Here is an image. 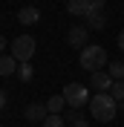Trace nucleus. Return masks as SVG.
Segmentation results:
<instances>
[{"instance_id":"1","label":"nucleus","mask_w":124,"mask_h":127,"mask_svg":"<svg viewBox=\"0 0 124 127\" xmlns=\"http://www.w3.org/2000/svg\"><path fill=\"white\" fill-rule=\"evenodd\" d=\"M90 110H93V119H95V121L107 124V121H113V119H116L118 101H116L110 93H95L93 98H90Z\"/></svg>"},{"instance_id":"2","label":"nucleus","mask_w":124,"mask_h":127,"mask_svg":"<svg viewBox=\"0 0 124 127\" xmlns=\"http://www.w3.org/2000/svg\"><path fill=\"white\" fill-rule=\"evenodd\" d=\"M78 64H81L87 72H98L104 64H110L107 49L98 46V43H93V46H84V49H81V55H78Z\"/></svg>"},{"instance_id":"3","label":"nucleus","mask_w":124,"mask_h":127,"mask_svg":"<svg viewBox=\"0 0 124 127\" xmlns=\"http://www.w3.org/2000/svg\"><path fill=\"white\" fill-rule=\"evenodd\" d=\"M61 95H63V101L69 104V110H81V107L90 104V90L84 84H66Z\"/></svg>"},{"instance_id":"4","label":"nucleus","mask_w":124,"mask_h":127,"mask_svg":"<svg viewBox=\"0 0 124 127\" xmlns=\"http://www.w3.org/2000/svg\"><path fill=\"white\" fill-rule=\"evenodd\" d=\"M35 38L32 35H20V38H15L12 40V58H15L17 64H26V61H32V55H35Z\"/></svg>"},{"instance_id":"5","label":"nucleus","mask_w":124,"mask_h":127,"mask_svg":"<svg viewBox=\"0 0 124 127\" xmlns=\"http://www.w3.org/2000/svg\"><path fill=\"white\" fill-rule=\"evenodd\" d=\"M87 26H72L69 32H66V40H69V46H75V49H84L87 46Z\"/></svg>"},{"instance_id":"6","label":"nucleus","mask_w":124,"mask_h":127,"mask_svg":"<svg viewBox=\"0 0 124 127\" xmlns=\"http://www.w3.org/2000/svg\"><path fill=\"white\" fill-rule=\"evenodd\" d=\"M46 116H49V110H46V101H35V104H29L26 107V119L29 121H46Z\"/></svg>"},{"instance_id":"7","label":"nucleus","mask_w":124,"mask_h":127,"mask_svg":"<svg viewBox=\"0 0 124 127\" xmlns=\"http://www.w3.org/2000/svg\"><path fill=\"white\" fill-rule=\"evenodd\" d=\"M17 20H20L23 26H35L40 20V9L38 6H23L20 12H17Z\"/></svg>"},{"instance_id":"8","label":"nucleus","mask_w":124,"mask_h":127,"mask_svg":"<svg viewBox=\"0 0 124 127\" xmlns=\"http://www.w3.org/2000/svg\"><path fill=\"white\" fill-rule=\"evenodd\" d=\"M93 87L95 93H110V87H113V78H110V72H93Z\"/></svg>"},{"instance_id":"9","label":"nucleus","mask_w":124,"mask_h":127,"mask_svg":"<svg viewBox=\"0 0 124 127\" xmlns=\"http://www.w3.org/2000/svg\"><path fill=\"white\" fill-rule=\"evenodd\" d=\"M66 9H69V15H75V17H87L90 12H93L90 0H69V3H66Z\"/></svg>"},{"instance_id":"10","label":"nucleus","mask_w":124,"mask_h":127,"mask_svg":"<svg viewBox=\"0 0 124 127\" xmlns=\"http://www.w3.org/2000/svg\"><path fill=\"white\" fill-rule=\"evenodd\" d=\"M17 72V61L12 55H0V75H15Z\"/></svg>"},{"instance_id":"11","label":"nucleus","mask_w":124,"mask_h":127,"mask_svg":"<svg viewBox=\"0 0 124 127\" xmlns=\"http://www.w3.org/2000/svg\"><path fill=\"white\" fill-rule=\"evenodd\" d=\"M63 107H66L63 95H52V98H46V110H49V116H61Z\"/></svg>"},{"instance_id":"12","label":"nucleus","mask_w":124,"mask_h":127,"mask_svg":"<svg viewBox=\"0 0 124 127\" xmlns=\"http://www.w3.org/2000/svg\"><path fill=\"white\" fill-rule=\"evenodd\" d=\"M20 81H32V75H35V69H32V64L26 61V64H17V72H15Z\"/></svg>"},{"instance_id":"13","label":"nucleus","mask_w":124,"mask_h":127,"mask_svg":"<svg viewBox=\"0 0 124 127\" xmlns=\"http://www.w3.org/2000/svg\"><path fill=\"white\" fill-rule=\"evenodd\" d=\"M110 78L113 81H124V64L121 61H110Z\"/></svg>"},{"instance_id":"14","label":"nucleus","mask_w":124,"mask_h":127,"mask_svg":"<svg viewBox=\"0 0 124 127\" xmlns=\"http://www.w3.org/2000/svg\"><path fill=\"white\" fill-rule=\"evenodd\" d=\"M87 20H90V26H93V29H104V23H107L101 12H90V15H87Z\"/></svg>"},{"instance_id":"15","label":"nucleus","mask_w":124,"mask_h":127,"mask_svg":"<svg viewBox=\"0 0 124 127\" xmlns=\"http://www.w3.org/2000/svg\"><path fill=\"white\" fill-rule=\"evenodd\" d=\"M110 95H113L116 101H124V81H113V87H110Z\"/></svg>"},{"instance_id":"16","label":"nucleus","mask_w":124,"mask_h":127,"mask_svg":"<svg viewBox=\"0 0 124 127\" xmlns=\"http://www.w3.org/2000/svg\"><path fill=\"white\" fill-rule=\"evenodd\" d=\"M43 127H66V121H63L61 116H46V121H43Z\"/></svg>"},{"instance_id":"17","label":"nucleus","mask_w":124,"mask_h":127,"mask_svg":"<svg viewBox=\"0 0 124 127\" xmlns=\"http://www.w3.org/2000/svg\"><path fill=\"white\" fill-rule=\"evenodd\" d=\"M63 121H69V124H78V121H84V119H81V113H78V110H69V116H66Z\"/></svg>"},{"instance_id":"18","label":"nucleus","mask_w":124,"mask_h":127,"mask_svg":"<svg viewBox=\"0 0 124 127\" xmlns=\"http://www.w3.org/2000/svg\"><path fill=\"white\" fill-rule=\"evenodd\" d=\"M90 6H93V12H101V9L107 6V0H90Z\"/></svg>"},{"instance_id":"19","label":"nucleus","mask_w":124,"mask_h":127,"mask_svg":"<svg viewBox=\"0 0 124 127\" xmlns=\"http://www.w3.org/2000/svg\"><path fill=\"white\" fill-rule=\"evenodd\" d=\"M118 49H121V52H124V29L118 32Z\"/></svg>"},{"instance_id":"20","label":"nucleus","mask_w":124,"mask_h":127,"mask_svg":"<svg viewBox=\"0 0 124 127\" xmlns=\"http://www.w3.org/2000/svg\"><path fill=\"white\" fill-rule=\"evenodd\" d=\"M3 107H6V93L0 90V110H3Z\"/></svg>"},{"instance_id":"21","label":"nucleus","mask_w":124,"mask_h":127,"mask_svg":"<svg viewBox=\"0 0 124 127\" xmlns=\"http://www.w3.org/2000/svg\"><path fill=\"white\" fill-rule=\"evenodd\" d=\"M3 49H6V38L0 35V55H3Z\"/></svg>"},{"instance_id":"22","label":"nucleus","mask_w":124,"mask_h":127,"mask_svg":"<svg viewBox=\"0 0 124 127\" xmlns=\"http://www.w3.org/2000/svg\"><path fill=\"white\" fill-rule=\"evenodd\" d=\"M72 127H93V124H87V121H78V124H72Z\"/></svg>"}]
</instances>
